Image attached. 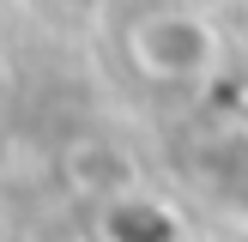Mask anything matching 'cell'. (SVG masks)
<instances>
[{"label":"cell","mask_w":248,"mask_h":242,"mask_svg":"<svg viewBox=\"0 0 248 242\" xmlns=\"http://www.w3.org/2000/svg\"><path fill=\"white\" fill-rule=\"evenodd\" d=\"M127 48H133V60H140L152 79H164V85H200L206 73L218 67V36H212V24H206L200 12H188V6H157V12H145V18L133 24Z\"/></svg>","instance_id":"6da1fadb"}]
</instances>
